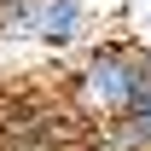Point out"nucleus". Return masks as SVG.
Masks as SVG:
<instances>
[{
	"label": "nucleus",
	"instance_id": "nucleus-1",
	"mask_svg": "<svg viewBox=\"0 0 151 151\" xmlns=\"http://www.w3.org/2000/svg\"><path fill=\"white\" fill-rule=\"evenodd\" d=\"M76 105L99 122H128L151 111V47L139 41H99L76 70Z\"/></svg>",
	"mask_w": 151,
	"mask_h": 151
},
{
	"label": "nucleus",
	"instance_id": "nucleus-2",
	"mask_svg": "<svg viewBox=\"0 0 151 151\" xmlns=\"http://www.w3.org/2000/svg\"><path fill=\"white\" fill-rule=\"evenodd\" d=\"M0 23H6L12 35L64 47V41L81 35V6H76V0H0Z\"/></svg>",
	"mask_w": 151,
	"mask_h": 151
},
{
	"label": "nucleus",
	"instance_id": "nucleus-3",
	"mask_svg": "<svg viewBox=\"0 0 151 151\" xmlns=\"http://www.w3.org/2000/svg\"><path fill=\"white\" fill-rule=\"evenodd\" d=\"M105 151H116V145H105Z\"/></svg>",
	"mask_w": 151,
	"mask_h": 151
}]
</instances>
